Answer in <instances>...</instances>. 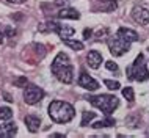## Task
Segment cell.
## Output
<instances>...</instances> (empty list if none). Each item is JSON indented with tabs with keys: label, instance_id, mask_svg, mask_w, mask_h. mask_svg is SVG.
I'll list each match as a JSON object with an SVG mask.
<instances>
[{
	"label": "cell",
	"instance_id": "2e32d148",
	"mask_svg": "<svg viewBox=\"0 0 149 138\" xmlns=\"http://www.w3.org/2000/svg\"><path fill=\"white\" fill-rule=\"evenodd\" d=\"M115 124H116V121L113 119V118H110V115H107L105 119H102V121H99V123H94L91 125L93 129H102V127H115Z\"/></svg>",
	"mask_w": 149,
	"mask_h": 138
},
{
	"label": "cell",
	"instance_id": "ac0fdd59",
	"mask_svg": "<svg viewBox=\"0 0 149 138\" xmlns=\"http://www.w3.org/2000/svg\"><path fill=\"white\" fill-rule=\"evenodd\" d=\"M63 43L66 44L68 47H71L72 50H75V52H77V50H83V47H85L82 41H75V39H69V38L63 39Z\"/></svg>",
	"mask_w": 149,
	"mask_h": 138
},
{
	"label": "cell",
	"instance_id": "cb8c5ba5",
	"mask_svg": "<svg viewBox=\"0 0 149 138\" xmlns=\"http://www.w3.org/2000/svg\"><path fill=\"white\" fill-rule=\"evenodd\" d=\"M107 36H108V30L104 28V30H99L97 33H96V39H97V41H104L102 38H107Z\"/></svg>",
	"mask_w": 149,
	"mask_h": 138
},
{
	"label": "cell",
	"instance_id": "4fadbf2b",
	"mask_svg": "<svg viewBox=\"0 0 149 138\" xmlns=\"http://www.w3.org/2000/svg\"><path fill=\"white\" fill-rule=\"evenodd\" d=\"M17 127L14 123H8L5 125H0V138H11L16 135Z\"/></svg>",
	"mask_w": 149,
	"mask_h": 138
},
{
	"label": "cell",
	"instance_id": "e0dca14e",
	"mask_svg": "<svg viewBox=\"0 0 149 138\" xmlns=\"http://www.w3.org/2000/svg\"><path fill=\"white\" fill-rule=\"evenodd\" d=\"M60 27V24L54 22V21H47L46 24H41L39 25V31H42V33H50V31H57Z\"/></svg>",
	"mask_w": 149,
	"mask_h": 138
},
{
	"label": "cell",
	"instance_id": "83f0119b",
	"mask_svg": "<svg viewBox=\"0 0 149 138\" xmlns=\"http://www.w3.org/2000/svg\"><path fill=\"white\" fill-rule=\"evenodd\" d=\"M83 36H85V38L88 39V38H90V36H91V30H88V28H86V30L83 31Z\"/></svg>",
	"mask_w": 149,
	"mask_h": 138
},
{
	"label": "cell",
	"instance_id": "52a82bcc",
	"mask_svg": "<svg viewBox=\"0 0 149 138\" xmlns=\"http://www.w3.org/2000/svg\"><path fill=\"white\" fill-rule=\"evenodd\" d=\"M132 17L140 25H148L149 24V11L143 6H135L132 10Z\"/></svg>",
	"mask_w": 149,
	"mask_h": 138
},
{
	"label": "cell",
	"instance_id": "ba28073f",
	"mask_svg": "<svg viewBox=\"0 0 149 138\" xmlns=\"http://www.w3.org/2000/svg\"><path fill=\"white\" fill-rule=\"evenodd\" d=\"M77 83H79L82 88L90 90V91H94V90H97V88H99V83L96 82V80L93 79L91 75H88L86 72H80V77H79Z\"/></svg>",
	"mask_w": 149,
	"mask_h": 138
},
{
	"label": "cell",
	"instance_id": "44dd1931",
	"mask_svg": "<svg viewBox=\"0 0 149 138\" xmlns=\"http://www.w3.org/2000/svg\"><path fill=\"white\" fill-rule=\"evenodd\" d=\"M123 96L126 97V99L129 100V102H134V99H135L134 88H130V86H126V88H123Z\"/></svg>",
	"mask_w": 149,
	"mask_h": 138
},
{
	"label": "cell",
	"instance_id": "7402d4cb",
	"mask_svg": "<svg viewBox=\"0 0 149 138\" xmlns=\"http://www.w3.org/2000/svg\"><path fill=\"white\" fill-rule=\"evenodd\" d=\"M104 83H105V86L108 88V90H119L121 88V85L119 82H116V80H104Z\"/></svg>",
	"mask_w": 149,
	"mask_h": 138
},
{
	"label": "cell",
	"instance_id": "277c9868",
	"mask_svg": "<svg viewBox=\"0 0 149 138\" xmlns=\"http://www.w3.org/2000/svg\"><path fill=\"white\" fill-rule=\"evenodd\" d=\"M127 77L130 80H136V82H146L149 79V71L144 64V55L140 54L135 58V61L127 68Z\"/></svg>",
	"mask_w": 149,
	"mask_h": 138
},
{
	"label": "cell",
	"instance_id": "5b68a950",
	"mask_svg": "<svg viewBox=\"0 0 149 138\" xmlns=\"http://www.w3.org/2000/svg\"><path fill=\"white\" fill-rule=\"evenodd\" d=\"M107 46L110 49V54L115 56H121L126 52H129L130 49V43L121 39L119 36H111V38H107Z\"/></svg>",
	"mask_w": 149,
	"mask_h": 138
},
{
	"label": "cell",
	"instance_id": "484cf974",
	"mask_svg": "<svg viewBox=\"0 0 149 138\" xmlns=\"http://www.w3.org/2000/svg\"><path fill=\"white\" fill-rule=\"evenodd\" d=\"M3 41H5V27L0 25V44H3Z\"/></svg>",
	"mask_w": 149,
	"mask_h": 138
},
{
	"label": "cell",
	"instance_id": "7c38bea8",
	"mask_svg": "<svg viewBox=\"0 0 149 138\" xmlns=\"http://www.w3.org/2000/svg\"><path fill=\"white\" fill-rule=\"evenodd\" d=\"M86 63H88V66H90V68L97 69V68L100 66V63H102V55H100L97 50L88 52V55H86Z\"/></svg>",
	"mask_w": 149,
	"mask_h": 138
},
{
	"label": "cell",
	"instance_id": "6da1fadb",
	"mask_svg": "<svg viewBox=\"0 0 149 138\" xmlns=\"http://www.w3.org/2000/svg\"><path fill=\"white\" fill-rule=\"evenodd\" d=\"M52 74H54L61 83L69 85L74 82V68L71 64V60L64 52L55 56V60L52 61Z\"/></svg>",
	"mask_w": 149,
	"mask_h": 138
},
{
	"label": "cell",
	"instance_id": "5bb4252c",
	"mask_svg": "<svg viewBox=\"0 0 149 138\" xmlns=\"http://www.w3.org/2000/svg\"><path fill=\"white\" fill-rule=\"evenodd\" d=\"M57 16L60 19H74V21H77V19L80 17L79 11L74 10V8H63V10L58 11Z\"/></svg>",
	"mask_w": 149,
	"mask_h": 138
},
{
	"label": "cell",
	"instance_id": "d4e9b609",
	"mask_svg": "<svg viewBox=\"0 0 149 138\" xmlns=\"http://www.w3.org/2000/svg\"><path fill=\"white\" fill-rule=\"evenodd\" d=\"M105 68L108 69V71H118V64H116L115 61H107Z\"/></svg>",
	"mask_w": 149,
	"mask_h": 138
},
{
	"label": "cell",
	"instance_id": "9c48e42d",
	"mask_svg": "<svg viewBox=\"0 0 149 138\" xmlns=\"http://www.w3.org/2000/svg\"><path fill=\"white\" fill-rule=\"evenodd\" d=\"M118 8V3L116 0H97L96 2V6L93 8L94 11H104V13H111Z\"/></svg>",
	"mask_w": 149,
	"mask_h": 138
},
{
	"label": "cell",
	"instance_id": "ffe728a7",
	"mask_svg": "<svg viewBox=\"0 0 149 138\" xmlns=\"http://www.w3.org/2000/svg\"><path fill=\"white\" fill-rule=\"evenodd\" d=\"M96 118V113H93V112H85L82 115V123H80V125H82V127H85V125H88L91 123L93 119H94Z\"/></svg>",
	"mask_w": 149,
	"mask_h": 138
},
{
	"label": "cell",
	"instance_id": "3957f363",
	"mask_svg": "<svg viewBox=\"0 0 149 138\" xmlns=\"http://www.w3.org/2000/svg\"><path fill=\"white\" fill-rule=\"evenodd\" d=\"M91 105H94L96 108H99L104 115H111L119 105V100L116 96L111 94H99V96H90L88 97Z\"/></svg>",
	"mask_w": 149,
	"mask_h": 138
},
{
	"label": "cell",
	"instance_id": "30bf717a",
	"mask_svg": "<svg viewBox=\"0 0 149 138\" xmlns=\"http://www.w3.org/2000/svg\"><path fill=\"white\" fill-rule=\"evenodd\" d=\"M116 36H119L121 39H124V41H127V43H135L140 39L136 31L130 30V28H126V27H119L118 31H116Z\"/></svg>",
	"mask_w": 149,
	"mask_h": 138
},
{
	"label": "cell",
	"instance_id": "7a4b0ae2",
	"mask_svg": "<svg viewBox=\"0 0 149 138\" xmlns=\"http://www.w3.org/2000/svg\"><path fill=\"white\" fill-rule=\"evenodd\" d=\"M49 116L54 123L63 124V123H69L74 119L75 110L71 104L63 102V100H54L49 105Z\"/></svg>",
	"mask_w": 149,
	"mask_h": 138
},
{
	"label": "cell",
	"instance_id": "603a6c76",
	"mask_svg": "<svg viewBox=\"0 0 149 138\" xmlns=\"http://www.w3.org/2000/svg\"><path fill=\"white\" fill-rule=\"evenodd\" d=\"M27 83H29L27 77H19V79H16V80H14V85H16V86H19V88H25V86H27Z\"/></svg>",
	"mask_w": 149,
	"mask_h": 138
},
{
	"label": "cell",
	"instance_id": "8992f818",
	"mask_svg": "<svg viewBox=\"0 0 149 138\" xmlns=\"http://www.w3.org/2000/svg\"><path fill=\"white\" fill-rule=\"evenodd\" d=\"M44 97V91L36 85H29L25 86V91H24V100H25L29 105H35L38 104Z\"/></svg>",
	"mask_w": 149,
	"mask_h": 138
},
{
	"label": "cell",
	"instance_id": "4316f807",
	"mask_svg": "<svg viewBox=\"0 0 149 138\" xmlns=\"http://www.w3.org/2000/svg\"><path fill=\"white\" fill-rule=\"evenodd\" d=\"M64 3H66V0H55V5H58V6H63Z\"/></svg>",
	"mask_w": 149,
	"mask_h": 138
},
{
	"label": "cell",
	"instance_id": "8fae6325",
	"mask_svg": "<svg viewBox=\"0 0 149 138\" xmlns=\"http://www.w3.org/2000/svg\"><path fill=\"white\" fill-rule=\"evenodd\" d=\"M24 123H25L27 129H29L30 132H38L39 130V125H41V118L36 116V115H29L24 118Z\"/></svg>",
	"mask_w": 149,
	"mask_h": 138
},
{
	"label": "cell",
	"instance_id": "9a60e30c",
	"mask_svg": "<svg viewBox=\"0 0 149 138\" xmlns=\"http://www.w3.org/2000/svg\"><path fill=\"white\" fill-rule=\"evenodd\" d=\"M57 33H58V36L61 39H66V38H71V36L75 33V30L71 25H60L58 30H57Z\"/></svg>",
	"mask_w": 149,
	"mask_h": 138
},
{
	"label": "cell",
	"instance_id": "f1b7e54d",
	"mask_svg": "<svg viewBox=\"0 0 149 138\" xmlns=\"http://www.w3.org/2000/svg\"><path fill=\"white\" fill-rule=\"evenodd\" d=\"M8 2L10 3H17L19 5V3H24V2H27V0H8Z\"/></svg>",
	"mask_w": 149,
	"mask_h": 138
},
{
	"label": "cell",
	"instance_id": "d6986e66",
	"mask_svg": "<svg viewBox=\"0 0 149 138\" xmlns=\"http://www.w3.org/2000/svg\"><path fill=\"white\" fill-rule=\"evenodd\" d=\"M13 118V110L10 107H0V121H10Z\"/></svg>",
	"mask_w": 149,
	"mask_h": 138
}]
</instances>
